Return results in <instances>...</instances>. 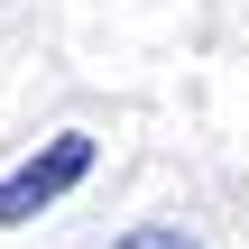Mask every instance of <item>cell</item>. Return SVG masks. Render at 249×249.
Returning a JSON list of instances; mask_svg holds the SVG:
<instances>
[{"mask_svg":"<svg viewBox=\"0 0 249 249\" xmlns=\"http://www.w3.org/2000/svg\"><path fill=\"white\" fill-rule=\"evenodd\" d=\"M83 176H92V139H83V129H55L37 157H18V166L0 176V231L37 222V213H46V203H65Z\"/></svg>","mask_w":249,"mask_h":249,"instance_id":"6da1fadb","label":"cell"},{"mask_svg":"<svg viewBox=\"0 0 249 249\" xmlns=\"http://www.w3.org/2000/svg\"><path fill=\"white\" fill-rule=\"evenodd\" d=\"M111 249H194V231H176V222H139V231H120Z\"/></svg>","mask_w":249,"mask_h":249,"instance_id":"7a4b0ae2","label":"cell"}]
</instances>
